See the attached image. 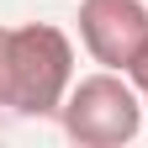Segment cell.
Masks as SVG:
<instances>
[{
	"mask_svg": "<svg viewBox=\"0 0 148 148\" xmlns=\"http://www.w3.org/2000/svg\"><path fill=\"white\" fill-rule=\"evenodd\" d=\"M74 42L53 21L11 27V74H5V106L16 116H58L74 90Z\"/></svg>",
	"mask_w": 148,
	"mask_h": 148,
	"instance_id": "cell-1",
	"label": "cell"
},
{
	"mask_svg": "<svg viewBox=\"0 0 148 148\" xmlns=\"http://www.w3.org/2000/svg\"><path fill=\"white\" fill-rule=\"evenodd\" d=\"M143 111L148 106L138 95V85L122 69H95L74 79L58 122H64L69 143H79V148H122L143 132Z\"/></svg>",
	"mask_w": 148,
	"mask_h": 148,
	"instance_id": "cell-2",
	"label": "cell"
},
{
	"mask_svg": "<svg viewBox=\"0 0 148 148\" xmlns=\"http://www.w3.org/2000/svg\"><path fill=\"white\" fill-rule=\"evenodd\" d=\"M79 42L101 69H132L148 42V5L143 0H79Z\"/></svg>",
	"mask_w": 148,
	"mask_h": 148,
	"instance_id": "cell-3",
	"label": "cell"
},
{
	"mask_svg": "<svg viewBox=\"0 0 148 148\" xmlns=\"http://www.w3.org/2000/svg\"><path fill=\"white\" fill-rule=\"evenodd\" d=\"M127 79L138 85V95H143V106H148V42H143V53L132 58V69H127Z\"/></svg>",
	"mask_w": 148,
	"mask_h": 148,
	"instance_id": "cell-4",
	"label": "cell"
},
{
	"mask_svg": "<svg viewBox=\"0 0 148 148\" xmlns=\"http://www.w3.org/2000/svg\"><path fill=\"white\" fill-rule=\"evenodd\" d=\"M5 74H11V27H0V106H5Z\"/></svg>",
	"mask_w": 148,
	"mask_h": 148,
	"instance_id": "cell-5",
	"label": "cell"
}]
</instances>
